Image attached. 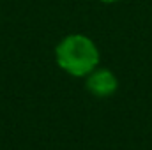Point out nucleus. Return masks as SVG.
Wrapping results in <instances>:
<instances>
[{
    "mask_svg": "<svg viewBox=\"0 0 152 150\" xmlns=\"http://www.w3.org/2000/svg\"><path fill=\"white\" fill-rule=\"evenodd\" d=\"M118 87V81L110 69H94L87 74V90L96 97H108Z\"/></svg>",
    "mask_w": 152,
    "mask_h": 150,
    "instance_id": "f03ea898",
    "label": "nucleus"
},
{
    "mask_svg": "<svg viewBox=\"0 0 152 150\" xmlns=\"http://www.w3.org/2000/svg\"><path fill=\"white\" fill-rule=\"evenodd\" d=\"M101 2H104V4H113V2H118V0H101Z\"/></svg>",
    "mask_w": 152,
    "mask_h": 150,
    "instance_id": "7ed1b4c3",
    "label": "nucleus"
},
{
    "mask_svg": "<svg viewBox=\"0 0 152 150\" xmlns=\"http://www.w3.org/2000/svg\"><path fill=\"white\" fill-rule=\"evenodd\" d=\"M55 58L60 69H64L67 74L83 78L97 67L99 50L87 36L73 34L58 42L55 48Z\"/></svg>",
    "mask_w": 152,
    "mask_h": 150,
    "instance_id": "f257e3e1",
    "label": "nucleus"
}]
</instances>
